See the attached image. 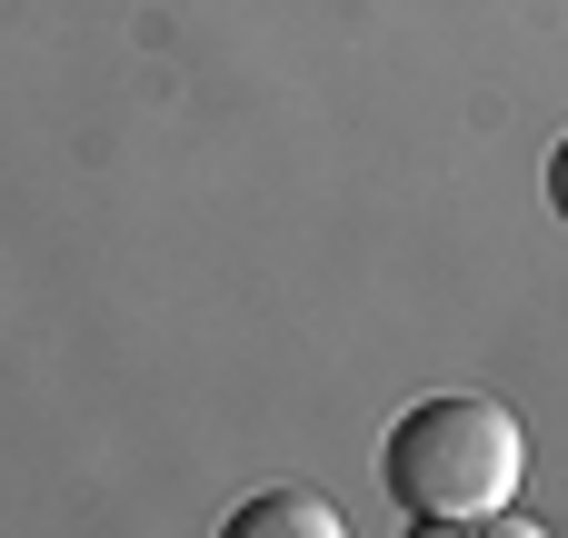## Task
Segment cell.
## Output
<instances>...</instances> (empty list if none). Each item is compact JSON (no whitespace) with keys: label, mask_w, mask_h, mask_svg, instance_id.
I'll use <instances>...</instances> for the list:
<instances>
[{"label":"cell","mask_w":568,"mask_h":538,"mask_svg":"<svg viewBox=\"0 0 568 538\" xmlns=\"http://www.w3.org/2000/svg\"><path fill=\"white\" fill-rule=\"evenodd\" d=\"M529 439L499 399H409L379 439V479L419 529H499V509L519 499Z\"/></svg>","instance_id":"1"},{"label":"cell","mask_w":568,"mask_h":538,"mask_svg":"<svg viewBox=\"0 0 568 538\" xmlns=\"http://www.w3.org/2000/svg\"><path fill=\"white\" fill-rule=\"evenodd\" d=\"M220 538H339V509L320 489H260L220 519Z\"/></svg>","instance_id":"2"},{"label":"cell","mask_w":568,"mask_h":538,"mask_svg":"<svg viewBox=\"0 0 568 538\" xmlns=\"http://www.w3.org/2000/svg\"><path fill=\"white\" fill-rule=\"evenodd\" d=\"M549 210H559V220H568V140H559V150H549Z\"/></svg>","instance_id":"3"}]
</instances>
